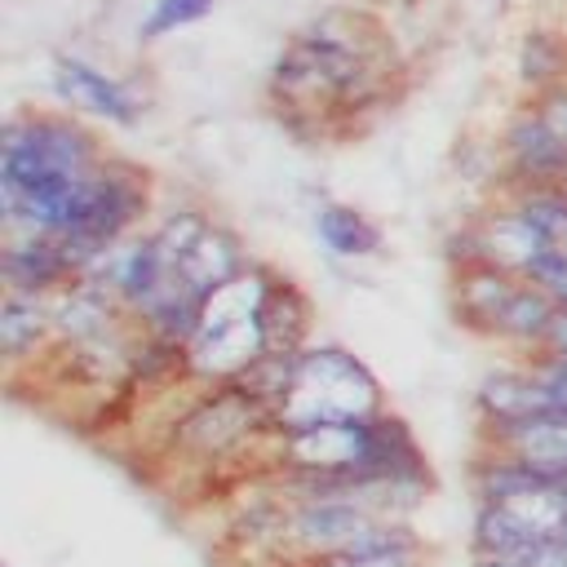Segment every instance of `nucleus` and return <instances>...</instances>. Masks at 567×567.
<instances>
[{
  "mask_svg": "<svg viewBox=\"0 0 567 567\" xmlns=\"http://www.w3.org/2000/svg\"><path fill=\"white\" fill-rule=\"evenodd\" d=\"M394 49L363 9H323L279 49L266 97L292 133H328L390 102Z\"/></svg>",
  "mask_w": 567,
  "mask_h": 567,
  "instance_id": "1",
  "label": "nucleus"
},
{
  "mask_svg": "<svg viewBox=\"0 0 567 567\" xmlns=\"http://www.w3.org/2000/svg\"><path fill=\"white\" fill-rule=\"evenodd\" d=\"M266 288H270V270L252 261L239 279H230L226 288H217L204 301L199 328L186 346L195 381H204V385L235 381L266 354V323H261Z\"/></svg>",
  "mask_w": 567,
  "mask_h": 567,
  "instance_id": "2",
  "label": "nucleus"
},
{
  "mask_svg": "<svg viewBox=\"0 0 567 567\" xmlns=\"http://www.w3.org/2000/svg\"><path fill=\"white\" fill-rule=\"evenodd\" d=\"M111 151L66 111H18L0 133V190H27L53 177H93Z\"/></svg>",
  "mask_w": 567,
  "mask_h": 567,
  "instance_id": "3",
  "label": "nucleus"
},
{
  "mask_svg": "<svg viewBox=\"0 0 567 567\" xmlns=\"http://www.w3.org/2000/svg\"><path fill=\"white\" fill-rule=\"evenodd\" d=\"M377 408H385L377 394V381L354 354H346L341 346H306L297 381L284 408L275 412V421L279 430H310V425H337Z\"/></svg>",
  "mask_w": 567,
  "mask_h": 567,
  "instance_id": "4",
  "label": "nucleus"
},
{
  "mask_svg": "<svg viewBox=\"0 0 567 567\" xmlns=\"http://www.w3.org/2000/svg\"><path fill=\"white\" fill-rule=\"evenodd\" d=\"M288 501V496H284ZM372 518H381L368 501L354 496H301L288 501V518H284V554L310 563L323 554H337L350 545L354 532H363ZM390 518V514H385Z\"/></svg>",
  "mask_w": 567,
  "mask_h": 567,
  "instance_id": "5",
  "label": "nucleus"
},
{
  "mask_svg": "<svg viewBox=\"0 0 567 567\" xmlns=\"http://www.w3.org/2000/svg\"><path fill=\"white\" fill-rule=\"evenodd\" d=\"M501 159H505L509 190L514 186H567V142L540 120L532 102L505 124Z\"/></svg>",
  "mask_w": 567,
  "mask_h": 567,
  "instance_id": "6",
  "label": "nucleus"
},
{
  "mask_svg": "<svg viewBox=\"0 0 567 567\" xmlns=\"http://www.w3.org/2000/svg\"><path fill=\"white\" fill-rule=\"evenodd\" d=\"M53 89L71 111H89V115H97L115 128H133L146 111L142 97L124 80H115L111 71H102L89 58H75V53L53 58Z\"/></svg>",
  "mask_w": 567,
  "mask_h": 567,
  "instance_id": "7",
  "label": "nucleus"
},
{
  "mask_svg": "<svg viewBox=\"0 0 567 567\" xmlns=\"http://www.w3.org/2000/svg\"><path fill=\"white\" fill-rule=\"evenodd\" d=\"M558 478H563V470L540 465L518 452H505V447H492V443H483L478 456L470 461L474 505H518L532 496H554Z\"/></svg>",
  "mask_w": 567,
  "mask_h": 567,
  "instance_id": "8",
  "label": "nucleus"
},
{
  "mask_svg": "<svg viewBox=\"0 0 567 567\" xmlns=\"http://www.w3.org/2000/svg\"><path fill=\"white\" fill-rule=\"evenodd\" d=\"M146 208H151V177H146V168L111 155L102 164V177H97L93 226H89L84 239H93L97 248H111V244L137 235V221H142Z\"/></svg>",
  "mask_w": 567,
  "mask_h": 567,
  "instance_id": "9",
  "label": "nucleus"
},
{
  "mask_svg": "<svg viewBox=\"0 0 567 567\" xmlns=\"http://www.w3.org/2000/svg\"><path fill=\"white\" fill-rule=\"evenodd\" d=\"M523 284L518 270L501 266V261H474V266H456L452 270V315L465 332L496 341V323L501 310L509 306L514 288Z\"/></svg>",
  "mask_w": 567,
  "mask_h": 567,
  "instance_id": "10",
  "label": "nucleus"
},
{
  "mask_svg": "<svg viewBox=\"0 0 567 567\" xmlns=\"http://www.w3.org/2000/svg\"><path fill=\"white\" fill-rule=\"evenodd\" d=\"M0 279L13 292H35V297H53L62 288H71L80 275L62 248V239L53 235H4L0 248Z\"/></svg>",
  "mask_w": 567,
  "mask_h": 567,
  "instance_id": "11",
  "label": "nucleus"
},
{
  "mask_svg": "<svg viewBox=\"0 0 567 567\" xmlns=\"http://www.w3.org/2000/svg\"><path fill=\"white\" fill-rule=\"evenodd\" d=\"M53 346H58V337H53V301L35 297V292L4 288V297H0V350H4L9 377L22 363L35 368L40 359H49Z\"/></svg>",
  "mask_w": 567,
  "mask_h": 567,
  "instance_id": "12",
  "label": "nucleus"
},
{
  "mask_svg": "<svg viewBox=\"0 0 567 567\" xmlns=\"http://www.w3.org/2000/svg\"><path fill=\"white\" fill-rule=\"evenodd\" d=\"M248 266H252V257H248L244 239H239L230 226L213 221V226L204 230V239L173 266V275H177L199 301H208L217 288H226L230 279H239Z\"/></svg>",
  "mask_w": 567,
  "mask_h": 567,
  "instance_id": "13",
  "label": "nucleus"
},
{
  "mask_svg": "<svg viewBox=\"0 0 567 567\" xmlns=\"http://www.w3.org/2000/svg\"><path fill=\"white\" fill-rule=\"evenodd\" d=\"M53 337L58 346H80V341H93L111 328H120L128 319V310L115 301V292H106L102 284H89V279H75L71 288L53 292Z\"/></svg>",
  "mask_w": 567,
  "mask_h": 567,
  "instance_id": "14",
  "label": "nucleus"
},
{
  "mask_svg": "<svg viewBox=\"0 0 567 567\" xmlns=\"http://www.w3.org/2000/svg\"><path fill=\"white\" fill-rule=\"evenodd\" d=\"M474 408H478V425H501V421H514V416H527V412H549L554 403H549L545 385L527 372V363H518V368L487 372L478 381Z\"/></svg>",
  "mask_w": 567,
  "mask_h": 567,
  "instance_id": "15",
  "label": "nucleus"
},
{
  "mask_svg": "<svg viewBox=\"0 0 567 567\" xmlns=\"http://www.w3.org/2000/svg\"><path fill=\"white\" fill-rule=\"evenodd\" d=\"M310 297L284 279L270 275L266 288V306H261V323H266V354H301L310 346Z\"/></svg>",
  "mask_w": 567,
  "mask_h": 567,
  "instance_id": "16",
  "label": "nucleus"
},
{
  "mask_svg": "<svg viewBox=\"0 0 567 567\" xmlns=\"http://www.w3.org/2000/svg\"><path fill=\"white\" fill-rule=\"evenodd\" d=\"M558 306H563L558 297H549L540 284L523 279V284L514 288L509 306L501 310V323H496V346H509V350H518V354L540 350V346H545V337H549V323H554Z\"/></svg>",
  "mask_w": 567,
  "mask_h": 567,
  "instance_id": "17",
  "label": "nucleus"
},
{
  "mask_svg": "<svg viewBox=\"0 0 567 567\" xmlns=\"http://www.w3.org/2000/svg\"><path fill=\"white\" fill-rule=\"evenodd\" d=\"M540 540H549V532L523 505H474V523H470L474 554H527Z\"/></svg>",
  "mask_w": 567,
  "mask_h": 567,
  "instance_id": "18",
  "label": "nucleus"
},
{
  "mask_svg": "<svg viewBox=\"0 0 567 567\" xmlns=\"http://www.w3.org/2000/svg\"><path fill=\"white\" fill-rule=\"evenodd\" d=\"M315 235L341 261H363V257L381 252V226L368 213H359L354 204H341V199H319L315 204Z\"/></svg>",
  "mask_w": 567,
  "mask_h": 567,
  "instance_id": "19",
  "label": "nucleus"
},
{
  "mask_svg": "<svg viewBox=\"0 0 567 567\" xmlns=\"http://www.w3.org/2000/svg\"><path fill=\"white\" fill-rule=\"evenodd\" d=\"M478 226H483V244H487V257L492 261H501V266H509V270H527L532 266V257L540 252V248H549L518 213H514V204L505 199V204H496L492 213H483L478 217Z\"/></svg>",
  "mask_w": 567,
  "mask_h": 567,
  "instance_id": "20",
  "label": "nucleus"
},
{
  "mask_svg": "<svg viewBox=\"0 0 567 567\" xmlns=\"http://www.w3.org/2000/svg\"><path fill=\"white\" fill-rule=\"evenodd\" d=\"M518 80L523 89H532V97L567 84V40L558 31L532 27L518 44Z\"/></svg>",
  "mask_w": 567,
  "mask_h": 567,
  "instance_id": "21",
  "label": "nucleus"
},
{
  "mask_svg": "<svg viewBox=\"0 0 567 567\" xmlns=\"http://www.w3.org/2000/svg\"><path fill=\"white\" fill-rule=\"evenodd\" d=\"M505 199L545 244L567 248V186H514Z\"/></svg>",
  "mask_w": 567,
  "mask_h": 567,
  "instance_id": "22",
  "label": "nucleus"
},
{
  "mask_svg": "<svg viewBox=\"0 0 567 567\" xmlns=\"http://www.w3.org/2000/svg\"><path fill=\"white\" fill-rule=\"evenodd\" d=\"M208 226H213V217H208L199 204H182V208H168V213L151 226V235H155V244L164 248V257L177 266V261L204 239Z\"/></svg>",
  "mask_w": 567,
  "mask_h": 567,
  "instance_id": "23",
  "label": "nucleus"
},
{
  "mask_svg": "<svg viewBox=\"0 0 567 567\" xmlns=\"http://www.w3.org/2000/svg\"><path fill=\"white\" fill-rule=\"evenodd\" d=\"M217 0H151V13L142 18V40H164L190 22H199Z\"/></svg>",
  "mask_w": 567,
  "mask_h": 567,
  "instance_id": "24",
  "label": "nucleus"
},
{
  "mask_svg": "<svg viewBox=\"0 0 567 567\" xmlns=\"http://www.w3.org/2000/svg\"><path fill=\"white\" fill-rule=\"evenodd\" d=\"M306 567H425V554H372V558L328 554V558H310Z\"/></svg>",
  "mask_w": 567,
  "mask_h": 567,
  "instance_id": "25",
  "label": "nucleus"
},
{
  "mask_svg": "<svg viewBox=\"0 0 567 567\" xmlns=\"http://www.w3.org/2000/svg\"><path fill=\"white\" fill-rule=\"evenodd\" d=\"M540 350H549V354H567V301L558 306V315H554L549 337H545V346H540Z\"/></svg>",
  "mask_w": 567,
  "mask_h": 567,
  "instance_id": "26",
  "label": "nucleus"
},
{
  "mask_svg": "<svg viewBox=\"0 0 567 567\" xmlns=\"http://www.w3.org/2000/svg\"><path fill=\"white\" fill-rule=\"evenodd\" d=\"M532 567H567V545L540 540V545L532 549Z\"/></svg>",
  "mask_w": 567,
  "mask_h": 567,
  "instance_id": "27",
  "label": "nucleus"
},
{
  "mask_svg": "<svg viewBox=\"0 0 567 567\" xmlns=\"http://www.w3.org/2000/svg\"><path fill=\"white\" fill-rule=\"evenodd\" d=\"M470 567H532V549L527 554H474Z\"/></svg>",
  "mask_w": 567,
  "mask_h": 567,
  "instance_id": "28",
  "label": "nucleus"
},
{
  "mask_svg": "<svg viewBox=\"0 0 567 567\" xmlns=\"http://www.w3.org/2000/svg\"><path fill=\"white\" fill-rule=\"evenodd\" d=\"M558 359H563V363H567V354H558Z\"/></svg>",
  "mask_w": 567,
  "mask_h": 567,
  "instance_id": "29",
  "label": "nucleus"
}]
</instances>
